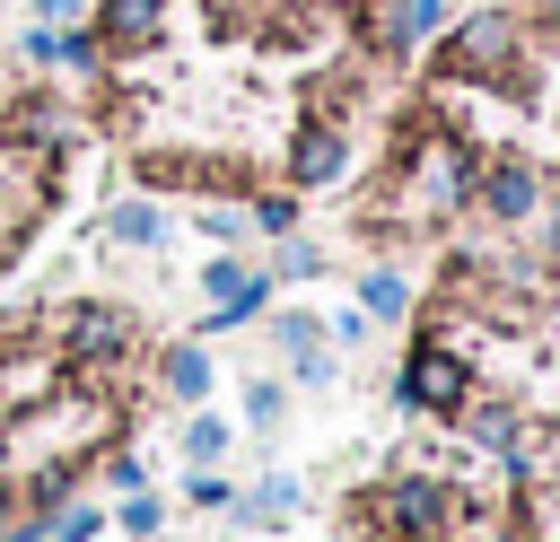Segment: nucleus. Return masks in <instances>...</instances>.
Masks as SVG:
<instances>
[{
	"mask_svg": "<svg viewBox=\"0 0 560 542\" xmlns=\"http://www.w3.org/2000/svg\"><path fill=\"white\" fill-rule=\"evenodd\" d=\"M499 542H508V533H499Z\"/></svg>",
	"mask_w": 560,
	"mask_h": 542,
	"instance_id": "obj_29",
	"label": "nucleus"
},
{
	"mask_svg": "<svg viewBox=\"0 0 560 542\" xmlns=\"http://www.w3.org/2000/svg\"><path fill=\"white\" fill-rule=\"evenodd\" d=\"M516 44H525V26L499 17V9H481V17H464L438 44V79H516Z\"/></svg>",
	"mask_w": 560,
	"mask_h": 542,
	"instance_id": "obj_3",
	"label": "nucleus"
},
{
	"mask_svg": "<svg viewBox=\"0 0 560 542\" xmlns=\"http://www.w3.org/2000/svg\"><path fill=\"white\" fill-rule=\"evenodd\" d=\"M0 542H44V525H35V516H18V525H9Z\"/></svg>",
	"mask_w": 560,
	"mask_h": 542,
	"instance_id": "obj_27",
	"label": "nucleus"
},
{
	"mask_svg": "<svg viewBox=\"0 0 560 542\" xmlns=\"http://www.w3.org/2000/svg\"><path fill=\"white\" fill-rule=\"evenodd\" d=\"M9 61H18L26 79H44V70H61V26H35V17H26V26L9 35Z\"/></svg>",
	"mask_w": 560,
	"mask_h": 542,
	"instance_id": "obj_15",
	"label": "nucleus"
},
{
	"mask_svg": "<svg viewBox=\"0 0 560 542\" xmlns=\"http://www.w3.org/2000/svg\"><path fill=\"white\" fill-rule=\"evenodd\" d=\"M324 332H332V350H359V341H368V315H359V306H341Z\"/></svg>",
	"mask_w": 560,
	"mask_h": 542,
	"instance_id": "obj_25",
	"label": "nucleus"
},
{
	"mask_svg": "<svg viewBox=\"0 0 560 542\" xmlns=\"http://www.w3.org/2000/svg\"><path fill=\"white\" fill-rule=\"evenodd\" d=\"M0 9H9V0H0Z\"/></svg>",
	"mask_w": 560,
	"mask_h": 542,
	"instance_id": "obj_30",
	"label": "nucleus"
},
{
	"mask_svg": "<svg viewBox=\"0 0 560 542\" xmlns=\"http://www.w3.org/2000/svg\"><path fill=\"white\" fill-rule=\"evenodd\" d=\"M88 9H96V0H26L35 26H88Z\"/></svg>",
	"mask_w": 560,
	"mask_h": 542,
	"instance_id": "obj_24",
	"label": "nucleus"
},
{
	"mask_svg": "<svg viewBox=\"0 0 560 542\" xmlns=\"http://www.w3.org/2000/svg\"><path fill=\"white\" fill-rule=\"evenodd\" d=\"M228 446H236V428H228L210 402H201V411H184V428H175V455H184L192 472H219V463H228Z\"/></svg>",
	"mask_w": 560,
	"mask_h": 542,
	"instance_id": "obj_13",
	"label": "nucleus"
},
{
	"mask_svg": "<svg viewBox=\"0 0 560 542\" xmlns=\"http://www.w3.org/2000/svg\"><path fill=\"white\" fill-rule=\"evenodd\" d=\"M298 498H306V490H298L289 472H262V481H245V490H236V525H262V533H280V525L298 516Z\"/></svg>",
	"mask_w": 560,
	"mask_h": 542,
	"instance_id": "obj_12",
	"label": "nucleus"
},
{
	"mask_svg": "<svg viewBox=\"0 0 560 542\" xmlns=\"http://www.w3.org/2000/svg\"><path fill=\"white\" fill-rule=\"evenodd\" d=\"M280 280H324V245H306V236H271V288Z\"/></svg>",
	"mask_w": 560,
	"mask_h": 542,
	"instance_id": "obj_20",
	"label": "nucleus"
},
{
	"mask_svg": "<svg viewBox=\"0 0 560 542\" xmlns=\"http://www.w3.org/2000/svg\"><path fill=\"white\" fill-rule=\"evenodd\" d=\"M79 140H88V114H79L61 87L18 79V87L0 96V149H18V157H35V166H70Z\"/></svg>",
	"mask_w": 560,
	"mask_h": 542,
	"instance_id": "obj_2",
	"label": "nucleus"
},
{
	"mask_svg": "<svg viewBox=\"0 0 560 542\" xmlns=\"http://www.w3.org/2000/svg\"><path fill=\"white\" fill-rule=\"evenodd\" d=\"M411 411H429V420H455L464 402H472V367L455 358V341L446 332H420V350L402 358V385H394Z\"/></svg>",
	"mask_w": 560,
	"mask_h": 542,
	"instance_id": "obj_4",
	"label": "nucleus"
},
{
	"mask_svg": "<svg viewBox=\"0 0 560 542\" xmlns=\"http://www.w3.org/2000/svg\"><path fill=\"white\" fill-rule=\"evenodd\" d=\"M184 507H236V481L228 472H184Z\"/></svg>",
	"mask_w": 560,
	"mask_h": 542,
	"instance_id": "obj_23",
	"label": "nucleus"
},
{
	"mask_svg": "<svg viewBox=\"0 0 560 542\" xmlns=\"http://www.w3.org/2000/svg\"><path fill=\"white\" fill-rule=\"evenodd\" d=\"M254 9H262V0H201L210 26H254Z\"/></svg>",
	"mask_w": 560,
	"mask_h": 542,
	"instance_id": "obj_26",
	"label": "nucleus"
},
{
	"mask_svg": "<svg viewBox=\"0 0 560 542\" xmlns=\"http://www.w3.org/2000/svg\"><path fill=\"white\" fill-rule=\"evenodd\" d=\"M472 201H481L490 219H525V210L542 201V175H534L525 157H499V166H481V175H472Z\"/></svg>",
	"mask_w": 560,
	"mask_h": 542,
	"instance_id": "obj_11",
	"label": "nucleus"
},
{
	"mask_svg": "<svg viewBox=\"0 0 560 542\" xmlns=\"http://www.w3.org/2000/svg\"><path fill=\"white\" fill-rule=\"evenodd\" d=\"M192 227L219 245V254H236L245 236H254V219H245V201H192Z\"/></svg>",
	"mask_w": 560,
	"mask_h": 542,
	"instance_id": "obj_16",
	"label": "nucleus"
},
{
	"mask_svg": "<svg viewBox=\"0 0 560 542\" xmlns=\"http://www.w3.org/2000/svg\"><path fill=\"white\" fill-rule=\"evenodd\" d=\"M96 236H105L114 254H158V245L175 236V210H166L158 192H122V201L96 210Z\"/></svg>",
	"mask_w": 560,
	"mask_h": 542,
	"instance_id": "obj_8",
	"label": "nucleus"
},
{
	"mask_svg": "<svg viewBox=\"0 0 560 542\" xmlns=\"http://www.w3.org/2000/svg\"><path fill=\"white\" fill-rule=\"evenodd\" d=\"M271 341H280V358H289L298 385H332L341 358H332V332H324L306 306H280V315H271Z\"/></svg>",
	"mask_w": 560,
	"mask_h": 542,
	"instance_id": "obj_9",
	"label": "nucleus"
},
{
	"mask_svg": "<svg viewBox=\"0 0 560 542\" xmlns=\"http://www.w3.org/2000/svg\"><path fill=\"white\" fill-rule=\"evenodd\" d=\"M105 525L131 533V542H158V533H166V498H158V490H122V498L105 507Z\"/></svg>",
	"mask_w": 560,
	"mask_h": 542,
	"instance_id": "obj_14",
	"label": "nucleus"
},
{
	"mask_svg": "<svg viewBox=\"0 0 560 542\" xmlns=\"http://www.w3.org/2000/svg\"><path fill=\"white\" fill-rule=\"evenodd\" d=\"M44 350H52V367L61 376H88V385H114V376H131L140 367V315L122 306V297H70V306H52L44 315Z\"/></svg>",
	"mask_w": 560,
	"mask_h": 542,
	"instance_id": "obj_1",
	"label": "nucleus"
},
{
	"mask_svg": "<svg viewBox=\"0 0 560 542\" xmlns=\"http://www.w3.org/2000/svg\"><path fill=\"white\" fill-rule=\"evenodd\" d=\"M289 420V385L280 376H245V428H280Z\"/></svg>",
	"mask_w": 560,
	"mask_h": 542,
	"instance_id": "obj_21",
	"label": "nucleus"
},
{
	"mask_svg": "<svg viewBox=\"0 0 560 542\" xmlns=\"http://www.w3.org/2000/svg\"><path fill=\"white\" fill-rule=\"evenodd\" d=\"M105 533V498H61L44 516V542H96Z\"/></svg>",
	"mask_w": 560,
	"mask_h": 542,
	"instance_id": "obj_18",
	"label": "nucleus"
},
{
	"mask_svg": "<svg viewBox=\"0 0 560 542\" xmlns=\"http://www.w3.org/2000/svg\"><path fill=\"white\" fill-rule=\"evenodd\" d=\"M166 17H175V0H96V9H88L105 61H140V52H158V44H166Z\"/></svg>",
	"mask_w": 560,
	"mask_h": 542,
	"instance_id": "obj_6",
	"label": "nucleus"
},
{
	"mask_svg": "<svg viewBox=\"0 0 560 542\" xmlns=\"http://www.w3.org/2000/svg\"><path fill=\"white\" fill-rule=\"evenodd\" d=\"M201 297H210L201 332H236V323H254V315L271 306V271L245 262V254H210V262H201Z\"/></svg>",
	"mask_w": 560,
	"mask_h": 542,
	"instance_id": "obj_5",
	"label": "nucleus"
},
{
	"mask_svg": "<svg viewBox=\"0 0 560 542\" xmlns=\"http://www.w3.org/2000/svg\"><path fill=\"white\" fill-rule=\"evenodd\" d=\"M359 315H368V323L411 315V280H402V271H368V280H359Z\"/></svg>",
	"mask_w": 560,
	"mask_h": 542,
	"instance_id": "obj_17",
	"label": "nucleus"
},
{
	"mask_svg": "<svg viewBox=\"0 0 560 542\" xmlns=\"http://www.w3.org/2000/svg\"><path fill=\"white\" fill-rule=\"evenodd\" d=\"M158 542H166V533H158Z\"/></svg>",
	"mask_w": 560,
	"mask_h": 542,
	"instance_id": "obj_28",
	"label": "nucleus"
},
{
	"mask_svg": "<svg viewBox=\"0 0 560 542\" xmlns=\"http://www.w3.org/2000/svg\"><path fill=\"white\" fill-rule=\"evenodd\" d=\"M210 385H219V358H210L201 341H166V350H158V393H166V402L201 411V402H210Z\"/></svg>",
	"mask_w": 560,
	"mask_h": 542,
	"instance_id": "obj_10",
	"label": "nucleus"
},
{
	"mask_svg": "<svg viewBox=\"0 0 560 542\" xmlns=\"http://www.w3.org/2000/svg\"><path fill=\"white\" fill-rule=\"evenodd\" d=\"M245 219H254V236H298V192H245Z\"/></svg>",
	"mask_w": 560,
	"mask_h": 542,
	"instance_id": "obj_19",
	"label": "nucleus"
},
{
	"mask_svg": "<svg viewBox=\"0 0 560 542\" xmlns=\"http://www.w3.org/2000/svg\"><path fill=\"white\" fill-rule=\"evenodd\" d=\"M289 192H324V184H341L350 175V131L341 122H324V114H306L298 131H289Z\"/></svg>",
	"mask_w": 560,
	"mask_h": 542,
	"instance_id": "obj_7",
	"label": "nucleus"
},
{
	"mask_svg": "<svg viewBox=\"0 0 560 542\" xmlns=\"http://www.w3.org/2000/svg\"><path fill=\"white\" fill-rule=\"evenodd\" d=\"M88 481H105V490L122 498V490H149V463H140L131 446H114V455H96V463H88Z\"/></svg>",
	"mask_w": 560,
	"mask_h": 542,
	"instance_id": "obj_22",
	"label": "nucleus"
}]
</instances>
